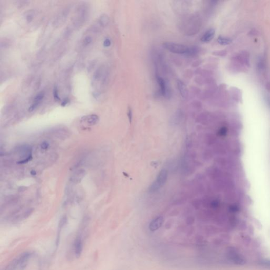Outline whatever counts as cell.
Instances as JSON below:
<instances>
[{"label": "cell", "mask_w": 270, "mask_h": 270, "mask_svg": "<svg viewBox=\"0 0 270 270\" xmlns=\"http://www.w3.org/2000/svg\"><path fill=\"white\" fill-rule=\"evenodd\" d=\"M32 255L33 253L30 252L22 253L12 261L2 270H24L26 268Z\"/></svg>", "instance_id": "obj_1"}, {"label": "cell", "mask_w": 270, "mask_h": 270, "mask_svg": "<svg viewBox=\"0 0 270 270\" xmlns=\"http://www.w3.org/2000/svg\"><path fill=\"white\" fill-rule=\"evenodd\" d=\"M164 48L176 54H192L196 49L194 48H189L185 45L173 42H165L163 44Z\"/></svg>", "instance_id": "obj_2"}, {"label": "cell", "mask_w": 270, "mask_h": 270, "mask_svg": "<svg viewBox=\"0 0 270 270\" xmlns=\"http://www.w3.org/2000/svg\"><path fill=\"white\" fill-rule=\"evenodd\" d=\"M73 252L75 257H79L81 256L83 251V237L81 234L77 236L73 243Z\"/></svg>", "instance_id": "obj_3"}, {"label": "cell", "mask_w": 270, "mask_h": 270, "mask_svg": "<svg viewBox=\"0 0 270 270\" xmlns=\"http://www.w3.org/2000/svg\"><path fill=\"white\" fill-rule=\"evenodd\" d=\"M226 254L228 259L235 264L243 265V263H244V260L234 249L232 248L228 249Z\"/></svg>", "instance_id": "obj_4"}, {"label": "cell", "mask_w": 270, "mask_h": 270, "mask_svg": "<svg viewBox=\"0 0 270 270\" xmlns=\"http://www.w3.org/2000/svg\"><path fill=\"white\" fill-rule=\"evenodd\" d=\"M164 222V218L162 216H158L152 220L149 225V228L151 232H155L159 229Z\"/></svg>", "instance_id": "obj_5"}, {"label": "cell", "mask_w": 270, "mask_h": 270, "mask_svg": "<svg viewBox=\"0 0 270 270\" xmlns=\"http://www.w3.org/2000/svg\"><path fill=\"white\" fill-rule=\"evenodd\" d=\"M167 177H168V172L166 170L163 169L159 173V174L157 176L156 180L155 182H156L161 188L165 185V184L166 183V181L167 180Z\"/></svg>", "instance_id": "obj_6"}, {"label": "cell", "mask_w": 270, "mask_h": 270, "mask_svg": "<svg viewBox=\"0 0 270 270\" xmlns=\"http://www.w3.org/2000/svg\"><path fill=\"white\" fill-rule=\"evenodd\" d=\"M99 120L98 116L96 115H91L85 116L81 118V122H85L87 125L93 126L98 122Z\"/></svg>", "instance_id": "obj_7"}, {"label": "cell", "mask_w": 270, "mask_h": 270, "mask_svg": "<svg viewBox=\"0 0 270 270\" xmlns=\"http://www.w3.org/2000/svg\"><path fill=\"white\" fill-rule=\"evenodd\" d=\"M87 9L86 6H81V7L79 8V9L77 10V19L78 20V21L77 23H79V25H80L82 23H83V22L86 20V18H87Z\"/></svg>", "instance_id": "obj_8"}, {"label": "cell", "mask_w": 270, "mask_h": 270, "mask_svg": "<svg viewBox=\"0 0 270 270\" xmlns=\"http://www.w3.org/2000/svg\"><path fill=\"white\" fill-rule=\"evenodd\" d=\"M67 222V218L66 216H64L62 218H61L60 220V222L59 223V225H58V235H57V238L56 240V245L57 247L58 246L59 241H60V233L61 231L62 230V228H64L65 226L66 223Z\"/></svg>", "instance_id": "obj_9"}, {"label": "cell", "mask_w": 270, "mask_h": 270, "mask_svg": "<svg viewBox=\"0 0 270 270\" xmlns=\"http://www.w3.org/2000/svg\"><path fill=\"white\" fill-rule=\"evenodd\" d=\"M85 170H79L71 176V181L73 183H78L81 181V179L83 178L85 175Z\"/></svg>", "instance_id": "obj_10"}, {"label": "cell", "mask_w": 270, "mask_h": 270, "mask_svg": "<svg viewBox=\"0 0 270 270\" xmlns=\"http://www.w3.org/2000/svg\"><path fill=\"white\" fill-rule=\"evenodd\" d=\"M215 31L214 29H211L208 30V31L206 32V33L203 35V36L201 38V41L203 42H208L210 40H212L213 37H214Z\"/></svg>", "instance_id": "obj_11"}, {"label": "cell", "mask_w": 270, "mask_h": 270, "mask_svg": "<svg viewBox=\"0 0 270 270\" xmlns=\"http://www.w3.org/2000/svg\"><path fill=\"white\" fill-rule=\"evenodd\" d=\"M157 81L160 87V91L162 94L163 96H165L167 94V88H166V84L165 81L162 78L157 77Z\"/></svg>", "instance_id": "obj_12"}, {"label": "cell", "mask_w": 270, "mask_h": 270, "mask_svg": "<svg viewBox=\"0 0 270 270\" xmlns=\"http://www.w3.org/2000/svg\"><path fill=\"white\" fill-rule=\"evenodd\" d=\"M177 86L181 96L183 98H185L187 96V91L185 84L181 80H178Z\"/></svg>", "instance_id": "obj_13"}, {"label": "cell", "mask_w": 270, "mask_h": 270, "mask_svg": "<svg viewBox=\"0 0 270 270\" xmlns=\"http://www.w3.org/2000/svg\"><path fill=\"white\" fill-rule=\"evenodd\" d=\"M109 17L106 14H102V16H101L100 17H99L98 20V27H99V25H100L101 27H104L107 26L109 23Z\"/></svg>", "instance_id": "obj_14"}, {"label": "cell", "mask_w": 270, "mask_h": 270, "mask_svg": "<svg viewBox=\"0 0 270 270\" xmlns=\"http://www.w3.org/2000/svg\"><path fill=\"white\" fill-rule=\"evenodd\" d=\"M45 92H43V91H41V92L38 93L35 96L33 102H37V103H38L39 104H40L41 102H42V101L43 100V99L45 98Z\"/></svg>", "instance_id": "obj_15"}, {"label": "cell", "mask_w": 270, "mask_h": 270, "mask_svg": "<svg viewBox=\"0 0 270 270\" xmlns=\"http://www.w3.org/2000/svg\"><path fill=\"white\" fill-rule=\"evenodd\" d=\"M217 42L220 45L223 46L229 45L232 42L231 40L225 37H219L217 39Z\"/></svg>", "instance_id": "obj_16"}, {"label": "cell", "mask_w": 270, "mask_h": 270, "mask_svg": "<svg viewBox=\"0 0 270 270\" xmlns=\"http://www.w3.org/2000/svg\"><path fill=\"white\" fill-rule=\"evenodd\" d=\"M93 38L91 36H89V35L86 36L82 41V46L84 47L88 46L90 45L91 43L93 42Z\"/></svg>", "instance_id": "obj_17"}, {"label": "cell", "mask_w": 270, "mask_h": 270, "mask_svg": "<svg viewBox=\"0 0 270 270\" xmlns=\"http://www.w3.org/2000/svg\"><path fill=\"white\" fill-rule=\"evenodd\" d=\"M53 95L54 99L56 101H60V98L59 95L58 88L57 86H54L53 90Z\"/></svg>", "instance_id": "obj_18"}, {"label": "cell", "mask_w": 270, "mask_h": 270, "mask_svg": "<svg viewBox=\"0 0 270 270\" xmlns=\"http://www.w3.org/2000/svg\"><path fill=\"white\" fill-rule=\"evenodd\" d=\"M228 133V128L226 127H223L218 131V135L221 136H225Z\"/></svg>", "instance_id": "obj_19"}, {"label": "cell", "mask_w": 270, "mask_h": 270, "mask_svg": "<svg viewBox=\"0 0 270 270\" xmlns=\"http://www.w3.org/2000/svg\"><path fill=\"white\" fill-rule=\"evenodd\" d=\"M32 13L33 12H30L29 13H27L26 16H25V19H26V21H27V23L31 22L33 20L34 16H33V14Z\"/></svg>", "instance_id": "obj_20"}, {"label": "cell", "mask_w": 270, "mask_h": 270, "mask_svg": "<svg viewBox=\"0 0 270 270\" xmlns=\"http://www.w3.org/2000/svg\"><path fill=\"white\" fill-rule=\"evenodd\" d=\"M111 43V42L110 39L109 38H106L104 40V47H109L110 46Z\"/></svg>", "instance_id": "obj_21"}, {"label": "cell", "mask_w": 270, "mask_h": 270, "mask_svg": "<svg viewBox=\"0 0 270 270\" xmlns=\"http://www.w3.org/2000/svg\"><path fill=\"white\" fill-rule=\"evenodd\" d=\"M127 114L128 117L130 122L131 123V122H132V119H133V113H132V111H131V109L130 108L128 109Z\"/></svg>", "instance_id": "obj_22"}, {"label": "cell", "mask_w": 270, "mask_h": 270, "mask_svg": "<svg viewBox=\"0 0 270 270\" xmlns=\"http://www.w3.org/2000/svg\"><path fill=\"white\" fill-rule=\"evenodd\" d=\"M49 146V143L48 142L44 141V142H43L42 144L41 145V147L43 149L46 150L48 148Z\"/></svg>", "instance_id": "obj_23"}, {"label": "cell", "mask_w": 270, "mask_h": 270, "mask_svg": "<svg viewBox=\"0 0 270 270\" xmlns=\"http://www.w3.org/2000/svg\"><path fill=\"white\" fill-rule=\"evenodd\" d=\"M69 98H65L64 99V100L62 101V102H61V106L62 107H65L66 105L69 103Z\"/></svg>", "instance_id": "obj_24"}, {"label": "cell", "mask_w": 270, "mask_h": 270, "mask_svg": "<svg viewBox=\"0 0 270 270\" xmlns=\"http://www.w3.org/2000/svg\"><path fill=\"white\" fill-rule=\"evenodd\" d=\"M218 205H219V202L218 201L215 200V201H213L212 204H211V206L214 208H216L217 207H218Z\"/></svg>", "instance_id": "obj_25"}, {"label": "cell", "mask_w": 270, "mask_h": 270, "mask_svg": "<svg viewBox=\"0 0 270 270\" xmlns=\"http://www.w3.org/2000/svg\"><path fill=\"white\" fill-rule=\"evenodd\" d=\"M230 210L232 211H236L238 210V208H237V207L236 206H232L230 207Z\"/></svg>", "instance_id": "obj_26"}, {"label": "cell", "mask_w": 270, "mask_h": 270, "mask_svg": "<svg viewBox=\"0 0 270 270\" xmlns=\"http://www.w3.org/2000/svg\"><path fill=\"white\" fill-rule=\"evenodd\" d=\"M36 174H37V173H36V172H35V170H32L31 172V174L32 176L35 175Z\"/></svg>", "instance_id": "obj_27"}]
</instances>
